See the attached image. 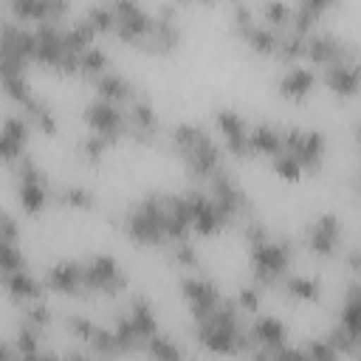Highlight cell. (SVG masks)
I'll return each instance as SVG.
<instances>
[{"mask_svg":"<svg viewBox=\"0 0 361 361\" xmlns=\"http://www.w3.org/2000/svg\"><path fill=\"white\" fill-rule=\"evenodd\" d=\"M17 113L28 121V127L34 130V133H39V135H56V130H59V118H56V113H54V107L42 99V96H31L23 107H17Z\"/></svg>","mask_w":361,"mask_h":361,"instance_id":"20","label":"cell"},{"mask_svg":"<svg viewBox=\"0 0 361 361\" xmlns=\"http://www.w3.org/2000/svg\"><path fill=\"white\" fill-rule=\"evenodd\" d=\"M296 262V243L288 237H268L265 243L248 245V265H251V285L262 293L279 288V282L293 271Z\"/></svg>","mask_w":361,"mask_h":361,"instance_id":"2","label":"cell"},{"mask_svg":"<svg viewBox=\"0 0 361 361\" xmlns=\"http://www.w3.org/2000/svg\"><path fill=\"white\" fill-rule=\"evenodd\" d=\"M290 158L302 166L305 175L322 172V166H324V161H327V133L319 130V127H305L302 141H299V147L293 149Z\"/></svg>","mask_w":361,"mask_h":361,"instance_id":"13","label":"cell"},{"mask_svg":"<svg viewBox=\"0 0 361 361\" xmlns=\"http://www.w3.org/2000/svg\"><path fill=\"white\" fill-rule=\"evenodd\" d=\"M178 290H180V299L186 302V310H189L192 324L195 322H203L206 316H212L214 307L220 305V299L226 296L223 288L209 274H183L178 279Z\"/></svg>","mask_w":361,"mask_h":361,"instance_id":"5","label":"cell"},{"mask_svg":"<svg viewBox=\"0 0 361 361\" xmlns=\"http://www.w3.org/2000/svg\"><path fill=\"white\" fill-rule=\"evenodd\" d=\"M226 152V158L248 161V118L234 107H217L214 110V130H212Z\"/></svg>","mask_w":361,"mask_h":361,"instance_id":"8","label":"cell"},{"mask_svg":"<svg viewBox=\"0 0 361 361\" xmlns=\"http://www.w3.org/2000/svg\"><path fill=\"white\" fill-rule=\"evenodd\" d=\"M11 172H14V183H45V186H48V172L42 169V164H39L31 152H25V155L11 166Z\"/></svg>","mask_w":361,"mask_h":361,"instance_id":"30","label":"cell"},{"mask_svg":"<svg viewBox=\"0 0 361 361\" xmlns=\"http://www.w3.org/2000/svg\"><path fill=\"white\" fill-rule=\"evenodd\" d=\"M166 138L172 144V152L183 164V172L192 180V186H206V180L228 164L217 135L200 121H175Z\"/></svg>","mask_w":361,"mask_h":361,"instance_id":"1","label":"cell"},{"mask_svg":"<svg viewBox=\"0 0 361 361\" xmlns=\"http://www.w3.org/2000/svg\"><path fill=\"white\" fill-rule=\"evenodd\" d=\"M82 20L93 28L96 37H110L113 34V11H110V3H93L85 8Z\"/></svg>","mask_w":361,"mask_h":361,"instance_id":"31","label":"cell"},{"mask_svg":"<svg viewBox=\"0 0 361 361\" xmlns=\"http://www.w3.org/2000/svg\"><path fill=\"white\" fill-rule=\"evenodd\" d=\"M93 96L96 99H104V102H110V104H118V107H127L133 99H138L141 93H138V87L121 73V71H116V68H110V71H104L102 76H96L93 82Z\"/></svg>","mask_w":361,"mask_h":361,"instance_id":"14","label":"cell"},{"mask_svg":"<svg viewBox=\"0 0 361 361\" xmlns=\"http://www.w3.org/2000/svg\"><path fill=\"white\" fill-rule=\"evenodd\" d=\"M180 39H183V28L178 23V6L161 3L152 11V28H149L141 51L152 54V56H169L180 48Z\"/></svg>","mask_w":361,"mask_h":361,"instance_id":"7","label":"cell"},{"mask_svg":"<svg viewBox=\"0 0 361 361\" xmlns=\"http://www.w3.org/2000/svg\"><path fill=\"white\" fill-rule=\"evenodd\" d=\"M344 237H347L344 217L336 212H322L310 220L305 231V251L316 259H336L344 251Z\"/></svg>","mask_w":361,"mask_h":361,"instance_id":"4","label":"cell"},{"mask_svg":"<svg viewBox=\"0 0 361 361\" xmlns=\"http://www.w3.org/2000/svg\"><path fill=\"white\" fill-rule=\"evenodd\" d=\"M234 305L245 313V316H257V313H262V290L257 288V285H243V288H237V293H234Z\"/></svg>","mask_w":361,"mask_h":361,"instance_id":"37","label":"cell"},{"mask_svg":"<svg viewBox=\"0 0 361 361\" xmlns=\"http://www.w3.org/2000/svg\"><path fill=\"white\" fill-rule=\"evenodd\" d=\"M268 164H271V172H274L279 180H285V183H299V180L305 178L302 166H299L290 155H285V152H279V155H276V158H271Z\"/></svg>","mask_w":361,"mask_h":361,"instance_id":"36","label":"cell"},{"mask_svg":"<svg viewBox=\"0 0 361 361\" xmlns=\"http://www.w3.org/2000/svg\"><path fill=\"white\" fill-rule=\"evenodd\" d=\"M25 268H28V257H25L23 245L0 240V276L14 274V271H25Z\"/></svg>","mask_w":361,"mask_h":361,"instance_id":"34","label":"cell"},{"mask_svg":"<svg viewBox=\"0 0 361 361\" xmlns=\"http://www.w3.org/2000/svg\"><path fill=\"white\" fill-rule=\"evenodd\" d=\"M271 361H307V355H305L302 344H290L288 341V344L271 350Z\"/></svg>","mask_w":361,"mask_h":361,"instance_id":"40","label":"cell"},{"mask_svg":"<svg viewBox=\"0 0 361 361\" xmlns=\"http://www.w3.org/2000/svg\"><path fill=\"white\" fill-rule=\"evenodd\" d=\"M56 203L73 212H93L96 209V192L85 183H68L56 192Z\"/></svg>","mask_w":361,"mask_h":361,"instance_id":"25","label":"cell"},{"mask_svg":"<svg viewBox=\"0 0 361 361\" xmlns=\"http://www.w3.org/2000/svg\"><path fill=\"white\" fill-rule=\"evenodd\" d=\"M333 322L338 327H344L350 336H358L361 338V282H358V276H350L347 279Z\"/></svg>","mask_w":361,"mask_h":361,"instance_id":"18","label":"cell"},{"mask_svg":"<svg viewBox=\"0 0 361 361\" xmlns=\"http://www.w3.org/2000/svg\"><path fill=\"white\" fill-rule=\"evenodd\" d=\"M319 73V85H324L330 90L333 99L338 102H350L358 96L361 87V65H327Z\"/></svg>","mask_w":361,"mask_h":361,"instance_id":"12","label":"cell"},{"mask_svg":"<svg viewBox=\"0 0 361 361\" xmlns=\"http://www.w3.org/2000/svg\"><path fill=\"white\" fill-rule=\"evenodd\" d=\"M96 324H99V322H96L93 316H87V313H68V316H65V330H68L76 341H82V344L90 338V333L96 330Z\"/></svg>","mask_w":361,"mask_h":361,"instance_id":"38","label":"cell"},{"mask_svg":"<svg viewBox=\"0 0 361 361\" xmlns=\"http://www.w3.org/2000/svg\"><path fill=\"white\" fill-rule=\"evenodd\" d=\"M104 71H110V54L102 45H90L87 51L79 54V76H85V79L93 82Z\"/></svg>","mask_w":361,"mask_h":361,"instance_id":"29","label":"cell"},{"mask_svg":"<svg viewBox=\"0 0 361 361\" xmlns=\"http://www.w3.org/2000/svg\"><path fill=\"white\" fill-rule=\"evenodd\" d=\"M42 285L48 293H56V296H85L82 293V259L62 257L51 262L42 274Z\"/></svg>","mask_w":361,"mask_h":361,"instance_id":"9","label":"cell"},{"mask_svg":"<svg viewBox=\"0 0 361 361\" xmlns=\"http://www.w3.org/2000/svg\"><path fill=\"white\" fill-rule=\"evenodd\" d=\"M282 293L290 299V302H305V305H316L322 299V282L319 276L313 274H288L282 282H279Z\"/></svg>","mask_w":361,"mask_h":361,"instance_id":"22","label":"cell"},{"mask_svg":"<svg viewBox=\"0 0 361 361\" xmlns=\"http://www.w3.org/2000/svg\"><path fill=\"white\" fill-rule=\"evenodd\" d=\"M279 37H282V31H274V28L262 25L259 20H257L251 28H245V31L240 34V39L248 45V51H254V54H259V56H271V59H274V54H276Z\"/></svg>","mask_w":361,"mask_h":361,"instance_id":"23","label":"cell"},{"mask_svg":"<svg viewBox=\"0 0 361 361\" xmlns=\"http://www.w3.org/2000/svg\"><path fill=\"white\" fill-rule=\"evenodd\" d=\"M20 322H25V324H31L34 330L45 333V330L51 327V322H54V307H51L45 299H39V302H31V305H25V307H23V316H20Z\"/></svg>","mask_w":361,"mask_h":361,"instance_id":"33","label":"cell"},{"mask_svg":"<svg viewBox=\"0 0 361 361\" xmlns=\"http://www.w3.org/2000/svg\"><path fill=\"white\" fill-rule=\"evenodd\" d=\"M322 338L344 358V361H355L358 358V353H361V338L358 336H350L344 327H338L336 322L322 333Z\"/></svg>","mask_w":361,"mask_h":361,"instance_id":"26","label":"cell"},{"mask_svg":"<svg viewBox=\"0 0 361 361\" xmlns=\"http://www.w3.org/2000/svg\"><path fill=\"white\" fill-rule=\"evenodd\" d=\"M302 350H305L307 361H344L322 336H310V338L302 344Z\"/></svg>","mask_w":361,"mask_h":361,"instance_id":"39","label":"cell"},{"mask_svg":"<svg viewBox=\"0 0 361 361\" xmlns=\"http://www.w3.org/2000/svg\"><path fill=\"white\" fill-rule=\"evenodd\" d=\"M141 355H147L149 361H186L183 347L166 336V333H155L141 344Z\"/></svg>","mask_w":361,"mask_h":361,"instance_id":"24","label":"cell"},{"mask_svg":"<svg viewBox=\"0 0 361 361\" xmlns=\"http://www.w3.org/2000/svg\"><path fill=\"white\" fill-rule=\"evenodd\" d=\"M42 338H45V333L34 330V327L25 324V322H17V330H14V336H11L8 341L14 344V350H17L20 355H31V353L42 350Z\"/></svg>","mask_w":361,"mask_h":361,"instance_id":"32","label":"cell"},{"mask_svg":"<svg viewBox=\"0 0 361 361\" xmlns=\"http://www.w3.org/2000/svg\"><path fill=\"white\" fill-rule=\"evenodd\" d=\"M130 290V271L110 251L82 257V293L85 296H121Z\"/></svg>","mask_w":361,"mask_h":361,"instance_id":"3","label":"cell"},{"mask_svg":"<svg viewBox=\"0 0 361 361\" xmlns=\"http://www.w3.org/2000/svg\"><path fill=\"white\" fill-rule=\"evenodd\" d=\"M316 87H319V73L313 68H307L305 62L290 65V68H282V73L276 79V93L285 102H293V104L310 99Z\"/></svg>","mask_w":361,"mask_h":361,"instance_id":"11","label":"cell"},{"mask_svg":"<svg viewBox=\"0 0 361 361\" xmlns=\"http://www.w3.org/2000/svg\"><path fill=\"white\" fill-rule=\"evenodd\" d=\"M248 152L251 158H276L282 152V124L268 118L248 124Z\"/></svg>","mask_w":361,"mask_h":361,"instance_id":"17","label":"cell"},{"mask_svg":"<svg viewBox=\"0 0 361 361\" xmlns=\"http://www.w3.org/2000/svg\"><path fill=\"white\" fill-rule=\"evenodd\" d=\"M183 195H186V203L192 209V234L214 237V234L226 231L220 223V214L214 209V200L209 197V192L203 186H189V189H183Z\"/></svg>","mask_w":361,"mask_h":361,"instance_id":"10","label":"cell"},{"mask_svg":"<svg viewBox=\"0 0 361 361\" xmlns=\"http://www.w3.org/2000/svg\"><path fill=\"white\" fill-rule=\"evenodd\" d=\"M341 257H344L347 274H350V276H358V271H361V251H358L355 245H350V248L341 251Z\"/></svg>","mask_w":361,"mask_h":361,"instance_id":"41","label":"cell"},{"mask_svg":"<svg viewBox=\"0 0 361 361\" xmlns=\"http://www.w3.org/2000/svg\"><path fill=\"white\" fill-rule=\"evenodd\" d=\"M124 313L130 316V322H133L135 333L141 336V341H147L149 336L161 333L158 310H155V305H152L149 296H144V293H133L130 302H127V307H124Z\"/></svg>","mask_w":361,"mask_h":361,"instance_id":"19","label":"cell"},{"mask_svg":"<svg viewBox=\"0 0 361 361\" xmlns=\"http://www.w3.org/2000/svg\"><path fill=\"white\" fill-rule=\"evenodd\" d=\"M257 11V20L274 31H288V23H290V3H282V0H271V3H262L254 8Z\"/></svg>","mask_w":361,"mask_h":361,"instance_id":"28","label":"cell"},{"mask_svg":"<svg viewBox=\"0 0 361 361\" xmlns=\"http://www.w3.org/2000/svg\"><path fill=\"white\" fill-rule=\"evenodd\" d=\"M14 203L25 217H39L51 203V186H45V183H14Z\"/></svg>","mask_w":361,"mask_h":361,"instance_id":"21","label":"cell"},{"mask_svg":"<svg viewBox=\"0 0 361 361\" xmlns=\"http://www.w3.org/2000/svg\"><path fill=\"white\" fill-rule=\"evenodd\" d=\"M110 149H113V144H110V141H104L102 135L85 133V135L79 138V155H82L85 161H90V164H99Z\"/></svg>","mask_w":361,"mask_h":361,"instance_id":"35","label":"cell"},{"mask_svg":"<svg viewBox=\"0 0 361 361\" xmlns=\"http://www.w3.org/2000/svg\"><path fill=\"white\" fill-rule=\"evenodd\" d=\"M82 121H85L87 133L102 135V138H104V141H110L113 147H116L118 141H124V138H127V133H130L124 107L110 104V102L96 99V96L82 107Z\"/></svg>","mask_w":361,"mask_h":361,"instance_id":"6","label":"cell"},{"mask_svg":"<svg viewBox=\"0 0 361 361\" xmlns=\"http://www.w3.org/2000/svg\"><path fill=\"white\" fill-rule=\"evenodd\" d=\"M248 338L254 347H265V350H276L282 344H288L290 330L288 324L274 316V313H257L248 319Z\"/></svg>","mask_w":361,"mask_h":361,"instance_id":"15","label":"cell"},{"mask_svg":"<svg viewBox=\"0 0 361 361\" xmlns=\"http://www.w3.org/2000/svg\"><path fill=\"white\" fill-rule=\"evenodd\" d=\"M0 288H3L6 296H8L11 302H17L20 307L45 299V285H42V279H39L37 274H31L28 268H25V271H14V274H3V276H0Z\"/></svg>","mask_w":361,"mask_h":361,"instance_id":"16","label":"cell"},{"mask_svg":"<svg viewBox=\"0 0 361 361\" xmlns=\"http://www.w3.org/2000/svg\"><path fill=\"white\" fill-rule=\"evenodd\" d=\"M169 254V262L175 268H180L183 274H200V251L192 240H180V243H172L166 248Z\"/></svg>","mask_w":361,"mask_h":361,"instance_id":"27","label":"cell"}]
</instances>
